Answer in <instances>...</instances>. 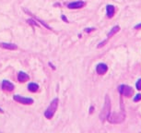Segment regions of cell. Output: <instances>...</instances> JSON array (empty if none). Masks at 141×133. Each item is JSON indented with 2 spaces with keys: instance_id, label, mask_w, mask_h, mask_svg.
Masks as SVG:
<instances>
[{
  "instance_id": "ac0fdd59",
  "label": "cell",
  "mask_w": 141,
  "mask_h": 133,
  "mask_svg": "<svg viewBox=\"0 0 141 133\" xmlns=\"http://www.w3.org/2000/svg\"><path fill=\"white\" fill-rule=\"evenodd\" d=\"M0 113H3V110H2L1 108H0Z\"/></svg>"
},
{
  "instance_id": "9a60e30c",
  "label": "cell",
  "mask_w": 141,
  "mask_h": 133,
  "mask_svg": "<svg viewBox=\"0 0 141 133\" xmlns=\"http://www.w3.org/2000/svg\"><path fill=\"white\" fill-rule=\"evenodd\" d=\"M136 87H137V89H138V91H140L141 90V79H139L138 81L137 84H136Z\"/></svg>"
},
{
  "instance_id": "30bf717a",
  "label": "cell",
  "mask_w": 141,
  "mask_h": 133,
  "mask_svg": "<svg viewBox=\"0 0 141 133\" xmlns=\"http://www.w3.org/2000/svg\"><path fill=\"white\" fill-rule=\"evenodd\" d=\"M29 79H30L29 75L27 74V73H25V72L20 71L18 73V80H19L20 82H25V81H29Z\"/></svg>"
},
{
  "instance_id": "9c48e42d",
  "label": "cell",
  "mask_w": 141,
  "mask_h": 133,
  "mask_svg": "<svg viewBox=\"0 0 141 133\" xmlns=\"http://www.w3.org/2000/svg\"><path fill=\"white\" fill-rule=\"evenodd\" d=\"M0 47L4 49H7V50H16L18 46L14 44H10V43H0Z\"/></svg>"
},
{
  "instance_id": "e0dca14e",
  "label": "cell",
  "mask_w": 141,
  "mask_h": 133,
  "mask_svg": "<svg viewBox=\"0 0 141 133\" xmlns=\"http://www.w3.org/2000/svg\"><path fill=\"white\" fill-rule=\"evenodd\" d=\"M140 28H141V23H139V24L135 26V29H140Z\"/></svg>"
},
{
  "instance_id": "7c38bea8",
  "label": "cell",
  "mask_w": 141,
  "mask_h": 133,
  "mask_svg": "<svg viewBox=\"0 0 141 133\" xmlns=\"http://www.w3.org/2000/svg\"><path fill=\"white\" fill-rule=\"evenodd\" d=\"M28 89H29V91H31V92H35V91H38V89H39V85L37 84V83L31 82V83H30V84L28 85Z\"/></svg>"
},
{
  "instance_id": "ba28073f",
  "label": "cell",
  "mask_w": 141,
  "mask_h": 133,
  "mask_svg": "<svg viewBox=\"0 0 141 133\" xmlns=\"http://www.w3.org/2000/svg\"><path fill=\"white\" fill-rule=\"evenodd\" d=\"M84 6H85L84 1H75V2H72V3H69L67 5V7L71 8V9H75V8H80V7H84Z\"/></svg>"
},
{
  "instance_id": "6da1fadb",
  "label": "cell",
  "mask_w": 141,
  "mask_h": 133,
  "mask_svg": "<svg viewBox=\"0 0 141 133\" xmlns=\"http://www.w3.org/2000/svg\"><path fill=\"white\" fill-rule=\"evenodd\" d=\"M110 111H111V100H110L108 95H106L104 105L102 107V110L101 112V115H100V118L102 122H104L105 120L108 118L109 115H110Z\"/></svg>"
},
{
  "instance_id": "2e32d148",
  "label": "cell",
  "mask_w": 141,
  "mask_h": 133,
  "mask_svg": "<svg viewBox=\"0 0 141 133\" xmlns=\"http://www.w3.org/2000/svg\"><path fill=\"white\" fill-rule=\"evenodd\" d=\"M139 100H141V94H140V93L137 94V95L135 96V98H134V101H135V102H138Z\"/></svg>"
},
{
  "instance_id": "4fadbf2b",
  "label": "cell",
  "mask_w": 141,
  "mask_h": 133,
  "mask_svg": "<svg viewBox=\"0 0 141 133\" xmlns=\"http://www.w3.org/2000/svg\"><path fill=\"white\" fill-rule=\"evenodd\" d=\"M119 30H120V28H119V26H115V27H113V29H112V31L109 33V34H108V39L111 37L112 35H113V34H115L116 33H118L119 32Z\"/></svg>"
},
{
  "instance_id": "5b68a950",
  "label": "cell",
  "mask_w": 141,
  "mask_h": 133,
  "mask_svg": "<svg viewBox=\"0 0 141 133\" xmlns=\"http://www.w3.org/2000/svg\"><path fill=\"white\" fill-rule=\"evenodd\" d=\"M13 99L16 101V102L20 103V104H33V99H31V98H28V97H23V96H20V95H14Z\"/></svg>"
},
{
  "instance_id": "277c9868",
  "label": "cell",
  "mask_w": 141,
  "mask_h": 133,
  "mask_svg": "<svg viewBox=\"0 0 141 133\" xmlns=\"http://www.w3.org/2000/svg\"><path fill=\"white\" fill-rule=\"evenodd\" d=\"M118 91L122 95H125L126 97H131L132 95H133V93H134L133 89L131 87L127 86V85H121V86H119Z\"/></svg>"
},
{
  "instance_id": "3957f363",
  "label": "cell",
  "mask_w": 141,
  "mask_h": 133,
  "mask_svg": "<svg viewBox=\"0 0 141 133\" xmlns=\"http://www.w3.org/2000/svg\"><path fill=\"white\" fill-rule=\"evenodd\" d=\"M125 118V114L124 111H122V112L113 113L111 115H109L107 119L112 124H120L122 122H124Z\"/></svg>"
},
{
  "instance_id": "8992f818",
  "label": "cell",
  "mask_w": 141,
  "mask_h": 133,
  "mask_svg": "<svg viewBox=\"0 0 141 133\" xmlns=\"http://www.w3.org/2000/svg\"><path fill=\"white\" fill-rule=\"evenodd\" d=\"M108 70V67L106 64H103V63H100L97 65L96 67V72L98 73L99 75H103L105 74Z\"/></svg>"
},
{
  "instance_id": "52a82bcc",
  "label": "cell",
  "mask_w": 141,
  "mask_h": 133,
  "mask_svg": "<svg viewBox=\"0 0 141 133\" xmlns=\"http://www.w3.org/2000/svg\"><path fill=\"white\" fill-rule=\"evenodd\" d=\"M2 89L4 91H12L14 90V84L11 83L10 81H2Z\"/></svg>"
},
{
  "instance_id": "7a4b0ae2",
  "label": "cell",
  "mask_w": 141,
  "mask_h": 133,
  "mask_svg": "<svg viewBox=\"0 0 141 133\" xmlns=\"http://www.w3.org/2000/svg\"><path fill=\"white\" fill-rule=\"evenodd\" d=\"M58 103H59V101H58L57 98L54 99V100L51 102L50 105L47 107V109H46L45 112H44V117H45L46 118L51 119V118L54 117V115H55L56 109H57V107H58Z\"/></svg>"
},
{
  "instance_id": "5bb4252c",
  "label": "cell",
  "mask_w": 141,
  "mask_h": 133,
  "mask_svg": "<svg viewBox=\"0 0 141 133\" xmlns=\"http://www.w3.org/2000/svg\"><path fill=\"white\" fill-rule=\"evenodd\" d=\"M28 21V23L29 24H30V25H33V26H40V24H38V23H36L35 21L33 20H31V19H30V20H27Z\"/></svg>"
},
{
  "instance_id": "8fae6325",
  "label": "cell",
  "mask_w": 141,
  "mask_h": 133,
  "mask_svg": "<svg viewBox=\"0 0 141 133\" xmlns=\"http://www.w3.org/2000/svg\"><path fill=\"white\" fill-rule=\"evenodd\" d=\"M106 11H107V16L109 18H112L114 14V7L112 6V5H108L106 7Z\"/></svg>"
}]
</instances>
